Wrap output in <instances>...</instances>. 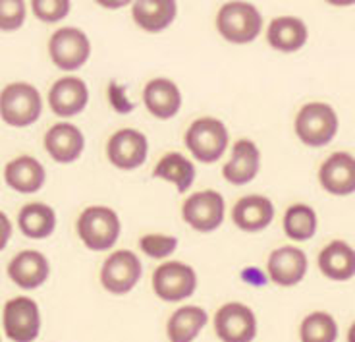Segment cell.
Instances as JSON below:
<instances>
[{
  "instance_id": "cell-1",
  "label": "cell",
  "mask_w": 355,
  "mask_h": 342,
  "mask_svg": "<svg viewBox=\"0 0 355 342\" xmlns=\"http://www.w3.org/2000/svg\"><path fill=\"white\" fill-rule=\"evenodd\" d=\"M76 232L89 252H108L122 234V221L112 207L89 205L76 221Z\"/></svg>"
},
{
  "instance_id": "cell-2",
  "label": "cell",
  "mask_w": 355,
  "mask_h": 342,
  "mask_svg": "<svg viewBox=\"0 0 355 342\" xmlns=\"http://www.w3.org/2000/svg\"><path fill=\"white\" fill-rule=\"evenodd\" d=\"M184 144L196 161L214 164L228 151L230 132L218 118L201 117L189 124L184 134Z\"/></svg>"
},
{
  "instance_id": "cell-3",
  "label": "cell",
  "mask_w": 355,
  "mask_h": 342,
  "mask_svg": "<svg viewBox=\"0 0 355 342\" xmlns=\"http://www.w3.org/2000/svg\"><path fill=\"white\" fill-rule=\"evenodd\" d=\"M293 130L303 145L319 149L329 145L336 137L340 130V118L329 103L313 101L297 110Z\"/></svg>"
},
{
  "instance_id": "cell-4",
  "label": "cell",
  "mask_w": 355,
  "mask_h": 342,
  "mask_svg": "<svg viewBox=\"0 0 355 342\" xmlns=\"http://www.w3.org/2000/svg\"><path fill=\"white\" fill-rule=\"evenodd\" d=\"M216 31L234 45H248L263 31V16L245 0H230L222 4L216 14Z\"/></svg>"
},
{
  "instance_id": "cell-5",
  "label": "cell",
  "mask_w": 355,
  "mask_h": 342,
  "mask_svg": "<svg viewBox=\"0 0 355 342\" xmlns=\"http://www.w3.org/2000/svg\"><path fill=\"white\" fill-rule=\"evenodd\" d=\"M41 114L43 99L35 85L26 81H14L0 91V118L6 126H33Z\"/></svg>"
},
{
  "instance_id": "cell-6",
  "label": "cell",
  "mask_w": 355,
  "mask_h": 342,
  "mask_svg": "<svg viewBox=\"0 0 355 342\" xmlns=\"http://www.w3.org/2000/svg\"><path fill=\"white\" fill-rule=\"evenodd\" d=\"M226 216V201L216 189H199L189 194L182 205V219L189 228L201 234L218 230Z\"/></svg>"
},
{
  "instance_id": "cell-7",
  "label": "cell",
  "mask_w": 355,
  "mask_h": 342,
  "mask_svg": "<svg viewBox=\"0 0 355 342\" xmlns=\"http://www.w3.org/2000/svg\"><path fill=\"white\" fill-rule=\"evenodd\" d=\"M49 56L62 72H76L87 64L91 41L80 27H60L49 39Z\"/></svg>"
},
{
  "instance_id": "cell-8",
  "label": "cell",
  "mask_w": 355,
  "mask_h": 342,
  "mask_svg": "<svg viewBox=\"0 0 355 342\" xmlns=\"http://www.w3.org/2000/svg\"><path fill=\"white\" fill-rule=\"evenodd\" d=\"M153 290L162 302H184L197 290V273L184 262H164L153 271Z\"/></svg>"
},
{
  "instance_id": "cell-9",
  "label": "cell",
  "mask_w": 355,
  "mask_h": 342,
  "mask_svg": "<svg viewBox=\"0 0 355 342\" xmlns=\"http://www.w3.org/2000/svg\"><path fill=\"white\" fill-rule=\"evenodd\" d=\"M143 275L141 259L130 250H116L101 267V284L112 296H124L132 292Z\"/></svg>"
},
{
  "instance_id": "cell-10",
  "label": "cell",
  "mask_w": 355,
  "mask_h": 342,
  "mask_svg": "<svg viewBox=\"0 0 355 342\" xmlns=\"http://www.w3.org/2000/svg\"><path fill=\"white\" fill-rule=\"evenodd\" d=\"M149 155L147 135L135 128H120L108 137L107 159L118 171H137Z\"/></svg>"
},
{
  "instance_id": "cell-11",
  "label": "cell",
  "mask_w": 355,
  "mask_h": 342,
  "mask_svg": "<svg viewBox=\"0 0 355 342\" xmlns=\"http://www.w3.org/2000/svg\"><path fill=\"white\" fill-rule=\"evenodd\" d=\"M2 325L12 342H35L41 333L39 304L27 296L12 298L4 304Z\"/></svg>"
},
{
  "instance_id": "cell-12",
  "label": "cell",
  "mask_w": 355,
  "mask_h": 342,
  "mask_svg": "<svg viewBox=\"0 0 355 342\" xmlns=\"http://www.w3.org/2000/svg\"><path fill=\"white\" fill-rule=\"evenodd\" d=\"M213 327L220 342H253L257 336V317L241 302H228L218 307Z\"/></svg>"
},
{
  "instance_id": "cell-13",
  "label": "cell",
  "mask_w": 355,
  "mask_h": 342,
  "mask_svg": "<svg viewBox=\"0 0 355 342\" xmlns=\"http://www.w3.org/2000/svg\"><path fill=\"white\" fill-rule=\"evenodd\" d=\"M309 269V259L307 253L300 250L297 246H280L275 252L268 255L266 262V273L268 279L278 287H295L300 284Z\"/></svg>"
},
{
  "instance_id": "cell-14",
  "label": "cell",
  "mask_w": 355,
  "mask_h": 342,
  "mask_svg": "<svg viewBox=\"0 0 355 342\" xmlns=\"http://www.w3.org/2000/svg\"><path fill=\"white\" fill-rule=\"evenodd\" d=\"M44 151L58 164H71L85 151V135L68 120L56 122L46 130L43 137Z\"/></svg>"
},
{
  "instance_id": "cell-15",
  "label": "cell",
  "mask_w": 355,
  "mask_h": 342,
  "mask_svg": "<svg viewBox=\"0 0 355 342\" xmlns=\"http://www.w3.org/2000/svg\"><path fill=\"white\" fill-rule=\"evenodd\" d=\"M261 171V149L255 142L241 137L232 145L230 157L222 166V178L232 186H248Z\"/></svg>"
},
{
  "instance_id": "cell-16",
  "label": "cell",
  "mask_w": 355,
  "mask_h": 342,
  "mask_svg": "<svg viewBox=\"0 0 355 342\" xmlns=\"http://www.w3.org/2000/svg\"><path fill=\"white\" fill-rule=\"evenodd\" d=\"M319 184L330 196L346 198L355 194V157L336 151L327 157L319 169Z\"/></svg>"
},
{
  "instance_id": "cell-17",
  "label": "cell",
  "mask_w": 355,
  "mask_h": 342,
  "mask_svg": "<svg viewBox=\"0 0 355 342\" xmlns=\"http://www.w3.org/2000/svg\"><path fill=\"white\" fill-rule=\"evenodd\" d=\"M89 105V87L78 76H64L53 83L49 91V107L56 117L73 118Z\"/></svg>"
},
{
  "instance_id": "cell-18",
  "label": "cell",
  "mask_w": 355,
  "mask_h": 342,
  "mask_svg": "<svg viewBox=\"0 0 355 342\" xmlns=\"http://www.w3.org/2000/svg\"><path fill=\"white\" fill-rule=\"evenodd\" d=\"M275 215V203L261 194L243 196L232 207V223L236 225V228H240L241 232H248V234L263 232L265 228L272 225Z\"/></svg>"
},
{
  "instance_id": "cell-19",
  "label": "cell",
  "mask_w": 355,
  "mask_h": 342,
  "mask_svg": "<svg viewBox=\"0 0 355 342\" xmlns=\"http://www.w3.org/2000/svg\"><path fill=\"white\" fill-rule=\"evenodd\" d=\"M184 103L182 91L168 78H155L143 87V105L157 120H170L180 112Z\"/></svg>"
},
{
  "instance_id": "cell-20",
  "label": "cell",
  "mask_w": 355,
  "mask_h": 342,
  "mask_svg": "<svg viewBox=\"0 0 355 342\" xmlns=\"http://www.w3.org/2000/svg\"><path fill=\"white\" fill-rule=\"evenodd\" d=\"M51 275V263L46 255L37 250H24L16 253L8 263L10 280L24 290H35L43 287Z\"/></svg>"
},
{
  "instance_id": "cell-21",
  "label": "cell",
  "mask_w": 355,
  "mask_h": 342,
  "mask_svg": "<svg viewBox=\"0 0 355 342\" xmlns=\"http://www.w3.org/2000/svg\"><path fill=\"white\" fill-rule=\"evenodd\" d=\"M4 182L10 189L18 194H37L46 182V171L43 162L31 155H19L6 162Z\"/></svg>"
},
{
  "instance_id": "cell-22",
  "label": "cell",
  "mask_w": 355,
  "mask_h": 342,
  "mask_svg": "<svg viewBox=\"0 0 355 342\" xmlns=\"http://www.w3.org/2000/svg\"><path fill=\"white\" fill-rule=\"evenodd\" d=\"M266 41L278 53H297L309 41V27L302 18L280 16L266 27Z\"/></svg>"
},
{
  "instance_id": "cell-23",
  "label": "cell",
  "mask_w": 355,
  "mask_h": 342,
  "mask_svg": "<svg viewBox=\"0 0 355 342\" xmlns=\"http://www.w3.org/2000/svg\"><path fill=\"white\" fill-rule=\"evenodd\" d=\"M178 16L176 0H133L132 18L147 33L168 29Z\"/></svg>"
},
{
  "instance_id": "cell-24",
  "label": "cell",
  "mask_w": 355,
  "mask_h": 342,
  "mask_svg": "<svg viewBox=\"0 0 355 342\" xmlns=\"http://www.w3.org/2000/svg\"><path fill=\"white\" fill-rule=\"evenodd\" d=\"M153 178L172 184L178 194H187L189 188L196 184V162L180 151H168V153L162 155L159 162L155 164Z\"/></svg>"
},
{
  "instance_id": "cell-25",
  "label": "cell",
  "mask_w": 355,
  "mask_h": 342,
  "mask_svg": "<svg viewBox=\"0 0 355 342\" xmlns=\"http://www.w3.org/2000/svg\"><path fill=\"white\" fill-rule=\"evenodd\" d=\"M320 273L330 280L346 282L355 277V250L344 240H332L319 253Z\"/></svg>"
},
{
  "instance_id": "cell-26",
  "label": "cell",
  "mask_w": 355,
  "mask_h": 342,
  "mask_svg": "<svg viewBox=\"0 0 355 342\" xmlns=\"http://www.w3.org/2000/svg\"><path fill=\"white\" fill-rule=\"evenodd\" d=\"M56 211L43 201H31L19 209L18 226L21 234L31 240H44L56 230Z\"/></svg>"
},
{
  "instance_id": "cell-27",
  "label": "cell",
  "mask_w": 355,
  "mask_h": 342,
  "mask_svg": "<svg viewBox=\"0 0 355 342\" xmlns=\"http://www.w3.org/2000/svg\"><path fill=\"white\" fill-rule=\"evenodd\" d=\"M209 316L201 306H182L168 317L166 334L170 342H196L207 327Z\"/></svg>"
},
{
  "instance_id": "cell-28",
  "label": "cell",
  "mask_w": 355,
  "mask_h": 342,
  "mask_svg": "<svg viewBox=\"0 0 355 342\" xmlns=\"http://www.w3.org/2000/svg\"><path fill=\"white\" fill-rule=\"evenodd\" d=\"M282 228H284V234L293 242H307L317 234V228H319L317 211L307 203H293L286 209Z\"/></svg>"
},
{
  "instance_id": "cell-29",
  "label": "cell",
  "mask_w": 355,
  "mask_h": 342,
  "mask_svg": "<svg viewBox=\"0 0 355 342\" xmlns=\"http://www.w3.org/2000/svg\"><path fill=\"white\" fill-rule=\"evenodd\" d=\"M302 342H336L338 323L327 311H313L300 325Z\"/></svg>"
},
{
  "instance_id": "cell-30",
  "label": "cell",
  "mask_w": 355,
  "mask_h": 342,
  "mask_svg": "<svg viewBox=\"0 0 355 342\" xmlns=\"http://www.w3.org/2000/svg\"><path fill=\"white\" fill-rule=\"evenodd\" d=\"M178 238L170 234H157L149 232L139 238V250L151 259H166L176 252Z\"/></svg>"
},
{
  "instance_id": "cell-31",
  "label": "cell",
  "mask_w": 355,
  "mask_h": 342,
  "mask_svg": "<svg viewBox=\"0 0 355 342\" xmlns=\"http://www.w3.org/2000/svg\"><path fill=\"white\" fill-rule=\"evenodd\" d=\"M26 0H0V31H18L26 24Z\"/></svg>"
},
{
  "instance_id": "cell-32",
  "label": "cell",
  "mask_w": 355,
  "mask_h": 342,
  "mask_svg": "<svg viewBox=\"0 0 355 342\" xmlns=\"http://www.w3.org/2000/svg\"><path fill=\"white\" fill-rule=\"evenodd\" d=\"M31 10L44 24L62 22L71 10V0H31Z\"/></svg>"
},
{
  "instance_id": "cell-33",
  "label": "cell",
  "mask_w": 355,
  "mask_h": 342,
  "mask_svg": "<svg viewBox=\"0 0 355 342\" xmlns=\"http://www.w3.org/2000/svg\"><path fill=\"white\" fill-rule=\"evenodd\" d=\"M108 99H110V105L116 108V112H120V114H128V112L133 110L132 103L125 101L124 97V87L118 85V83H110V87H108Z\"/></svg>"
},
{
  "instance_id": "cell-34",
  "label": "cell",
  "mask_w": 355,
  "mask_h": 342,
  "mask_svg": "<svg viewBox=\"0 0 355 342\" xmlns=\"http://www.w3.org/2000/svg\"><path fill=\"white\" fill-rule=\"evenodd\" d=\"M12 232H14V228H12V223H10L8 215H6L4 211H0V252L8 246L10 238H12Z\"/></svg>"
},
{
  "instance_id": "cell-35",
  "label": "cell",
  "mask_w": 355,
  "mask_h": 342,
  "mask_svg": "<svg viewBox=\"0 0 355 342\" xmlns=\"http://www.w3.org/2000/svg\"><path fill=\"white\" fill-rule=\"evenodd\" d=\"M101 8H107V10H120L125 8L128 4H132L133 0H95Z\"/></svg>"
},
{
  "instance_id": "cell-36",
  "label": "cell",
  "mask_w": 355,
  "mask_h": 342,
  "mask_svg": "<svg viewBox=\"0 0 355 342\" xmlns=\"http://www.w3.org/2000/svg\"><path fill=\"white\" fill-rule=\"evenodd\" d=\"M329 2L330 6H338V8H347V6H354L355 0H324Z\"/></svg>"
},
{
  "instance_id": "cell-37",
  "label": "cell",
  "mask_w": 355,
  "mask_h": 342,
  "mask_svg": "<svg viewBox=\"0 0 355 342\" xmlns=\"http://www.w3.org/2000/svg\"><path fill=\"white\" fill-rule=\"evenodd\" d=\"M347 342H355V321L349 327V331H347Z\"/></svg>"
}]
</instances>
